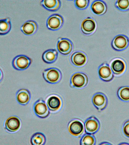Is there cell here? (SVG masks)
I'll return each instance as SVG.
<instances>
[{"instance_id": "obj_28", "label": "cell", "mask_w": 129, "mask_h": 145, "mask_svg": "<svg viewBox=\"0 0 129 145\" xmlns=\"http://www.w3.org/2000/svg\"><path fill=\"white\" fill-rule=\"evenodd\" d=\"M122 130L124 135L129 138V120L126 121L124 124Z\"/></svg>"}, {"instance_id": "obj_16", "label": "cell", "mask_w": 129, "mask_h": 145, "mask_svg": "<svg viewBox=\"0 0 129 145\" xmlns=\"http://www.w3.org/2000/svg\"><path fill=\"white\" fill-rule=\"evenodd\" d=\"M47 103L49 109L54 111L60 108L62 104V101L59 96L55 95H52L48 98Z\"/></svg>"}, {"instance_id": "obj_24", "label": "cell", "mask_w": 129, "mask_h": 145, "mask_svg": "<svg viewBox=\"0 0 129 145\" xmlns=\"http://www.w3.org/2000/svg\"><path fill=\"white\" fill-rule=\"evenodd\" d=\"M117 95L121 100L125 101H129V87L125 86L119 88L117 92Z\"/></svg>"}, {"instance_id": "obj_15", "label": "cell", "mask_w": 129, "mask_h": 145, "mask_svg": "<svg viewBox=\"0 0 129 145\" xmlns=\"http://www.w3.org/2000/svg\"><path fill=\"white\" fill-rule=\"evenodd\" d=\"M16 97L18 102L19 104L25 105L29 102L31 99V94L28 90L21 89L17 92Z\"/></svg>"}, {"instance_id": "obj_19", "label": "cell", "mask_w": 129, "mask_h": 145, "mask_svg": "<svg viewBox=\"0 0 129 145\" xmlns=\"http://www.w3.org/2000/svg\"><path fill=\"white\" fill-rule=\"evenodd\" d=\"M91 8L92 11L98 15L104 14L107 9L105 4L102 1L99 0L94 1L91 5Z\"/></svg>"}, {"instance_id": "obj_20", "label": "cell", "mask_w": 129, "mask_h": 145, "mask_svg": "<svg viewBox=\"0 0 129 145\" xmlns=\"http://www.w3.org/2000/svg\"><path fill=\"white\" fill-rule=\"evenodd\" d=\"M20 28L24 33L27 35H30L33 34L36 31L37 25L35 21L29 20L25 22Z\"/></svg>"}, {"instance_id": "obj_21", "label": "cell", "mask_w": 129, "mask_h": 145, "mask_svg": "<svg viewBox=\"0 0 129 145\" xmlns=\"http://www.w3.org/2000/svg\"><path fill=\"white\" fill-rule=\"evenodd\" d=\"M46 141V139L44 135L39 132L34 134L30 139V143L33 145H44Z\"/></svg>"}, {"instance_id": "obj_17", "label": "cell", "mask_w": 129, "mask_h": 145, "mask_svg": "<svg viewBox=\"0 0 129 145\" xmlns=\"http://www.w3.org/2000/svg\"><path fill=\"white\" fill-rule=\"evenodd\" d=\"M111 67L114 73L119 75L124 72L126 68L125 64L122 60L117 59L113 60L111 64Z\"/></svg>"}, {"instance_id": "obj_2", "label": "cell", "mask_w": 129, "mask_h": 145, "mask_svg": "<svg viewBox=\"0 0 129 145\" xmlns=\"http://www.w3.org/2000/svg\"><path fill=\"white\" fill-rule=\"evenodd\" d=\"M88 78L85 73L80 72L74 73L72 76L70 80L71 86L77 88L85 87L88 84Z\"/></svg>"}, {"instance_id": "obj_5", "label": "cell", "mask_w": 129, "mask_h": 145, "mask_svg": "<svg viewBox=\"0 0 129 145\" xmlns=\"http://www.w3.org/2000/svg\"><path fill=\"white\" fill-rule=\"evenodd\" d=\"M84 125L86 133L92 135L96 133L99 129L100 126L99 121L94 116L91 117L86 120Z\"/></svg>"}, {"instance_id": "obj_14", "label": "cell", "mask_w": 129, "mask_h": 145, "mask_svg": "<svg viewBox=\"0 0 129 145\" xmlns=\"http://www.w3.org/2000/svg\"><path fill=\"white\" fill-rule=\"evenodd\" d=\"M128 41L127 38L122 35H119L114 39L112 46L114 49L121 50L126 48L128 45Z\"/></svg>"}, {"instance_id": "obj_23", "label": "cell", "mask_w": 129, "mask_h": 145, "mask_svg": "<svg viewBox=\"0 0 129 145\" xmlns=\"http://www.w3.org/2000/svg\"><path fill=\"white\" fill-rule=\"evenodd\" d=\"M11 27L10 21L9 18L2 19L0 20V34L1 35L7 33Z\"/></svg>"}, {"instance_id": "obj_27", "label": "cell", "mask_w": 129, "mask_h": 145, "mask_svg": "<svg viewBox=\"0 0 129 145\" xmlns=\"http://www.w3.org/2000/svg\"><path fill=\"white\" fill-rule=\"evenodd\" d=\"M89 1L87 0H77L75 1L76 6L80 9H84L88 6Z\"/></svg>"}, {"instance_id": "obj_4", "label": "cell", "mask_w": 129, "mask_h": 145, "mask_svg": "<svg viewBox=\"0 0 129 145\" xmlns=\"http://www.w3.org/2000/svg\"><path fill=\"white\" fill-rule=\"evenodd\" d=\"M33 108L36 115L40 118H46L50 114L48 108L44 101L42 99H39L35 103Z\"/></svg>"}, {"instance_id": "obj_9", "label": "cell", "mask_w": 129, "mask_h": 145, "mask_svg": "<svg viewBox=\"0 0 129 145\" xmlns=\"http://www.w3.org/2000/svg\"><path fill=\"white\" fill-rule=\"evenodd\" d=\"M63 20L60 15L54 14L50 16L48 18L47 22V27L52 30L59 29L62 25Z\"/></svg>"}, {"instance_id": "obj_3", "label": "cell", "mask_w": 129, "mask_h": 145, "mask_svg": "<svg viewBox=\"0 0 129 145\" xmlns=\"http://www.w3.org/2000/svg\"><path fill=\"white\" fill-rule=\"evenodd\" d=\"M32 62L31 60L24 55H19L15 57L12 62L13 67L18 70H23L27 69Z\"/></svg>"}, {"instance_id": "obj_11", "label": "cell", "mask_w": 129, "mask_h": 145, "mask_svg": "<svg viewBox=\"0 0 129 145\" xmlns=\"http://www.w3.org/2000/svg\"><path fill=\"white\" fill-rule=\"evenodd\" d=\"M96 24L95 21L90 17L84 19L81 25L82 32L84 34H90L93 33L95 30Z\"/></svg>"}, {"instance_id": "obj_7", "label": "cell", "mask_w": 129, "mask_h": 145, "mask_svg": "<svg viewBox=\"0 0 129 145\" xmlns=\"http://www.w3.org/2000/svg\"><path fill=\"white\" fill-rule=\"evenodd\" d=\"M98 72L100 78L104 81H110L114 77L110 68L106 63H103L99 66Z\"/></svg>"}, {"instance_id": "obj_25", "label": "cell", "mask_w": 129, "mask_h": 145, "mask_svg": "<svg viewBox=\"0 0 129 145\" xmlns=\"http://www.w3.org/2000/svg\"><path fill=\"white\" fill-rule=\"evenodd\" d=\"M94 137L92 134L87 133L82 136L80 140V144L82 145H94L95 143Z\"/></svg>"}, {"instance_id": "obj_13", "label": "cell", "mask_w": 129, "mask_h": 145, "mask_svg": "<svg viewBox=\"0 0 129 145\" xmlns=\"http://www.w3.org/2000/svg\"><path fill=\"white\" fill-rule=\"evenodd\" d=\"M20 125L21 122L19 119L14 116H11L8 118L5 123V129L11 132L17 131L20 128Z\"/></svg>"}, {"instance_id": "obj_26", "label": "cell", "mask_w": 129, "mask_h": 145, "mask_svg": "<svg viewBox=\"0 0 129 145\" xmlns=\"http://www.w3.org/2000/svg\"><path fill=\"white\" fill-rule=\"evenodd\" d=\"M116 5L119 9L125 10L129 9V0L117 1Z\"/></svg>"}, {"instance_id": "obj_10", "label": "cell", "mask_w": 129, "mask_h": 145, "mask_svg": "<svg viewBox=\"0 0 129 145\" xmlns=\"http://www.w3.org/2000/svg\"><path fill=\"white\" fill-rule=\"evenodd\" d=\"M70 133L75 136L81 135L84 130V126L80 121L77 120H73L69 123L68 127Z\"/></svg>"}, {"instance_id": "obj_6", "label": "cell", "mask_w": 129, "mask_h": 145, "mask_svg": "<svg viewBox=\"0 0 129 145\" xmlns=\"http://www.w3.org/2000/svg\"><path fill=\"white\" fill-rule=\"evenodd\" d=\"M92 101L94 106L99 111L105 109L108 103L106 96L104 94L100 92L96 93L93 95Z\"/></svg>"}, {"instance_id": "obj_12", "label": "cell", "mask_w": 129, "mask_h": 145, "mask_svg": "<svg viewBox=\"0 0 129 145\" xmlns=\"http://www.w3.org/2000/svg\"><path fill=\"white\" fill-rule=\"evenodd\" d=\"M70 59L71 62L74 65L81 67L86 64L87 62V58L84 53L78 51L72 54L70 56Z\"/></svg>"}, {"instance_id": "obj_18", "label": "cell", "mask_w": 129, "mask_h": 145, "mask_svg": "<svg viewBox=\"0 0 129 145\" xmlns=\"http://www.w3.org/2000/svg\"><path fill=\"white\" fill-rule=\"evenodd\" d=\"M58 52L55 49H51L46 50L43 54L42 59L45 63L51 64L54 63L58 56Z\"/></svg>"}, {"instance_id": "obj_8", "label": "cell", "mask_w": 129, "mask_h": 145, "mask_svg": "<svg viewBox=\"0 0 129 145\" xmlns=\"http://www.w3.org/2000/svg\"><path fill=\"white\" fill-rule=\"evenodd\" d=\"M57 48L58 51L64 55L69 54L73 49V45L71 41L65 38L59 39L57 44Z\"/></svg>"}, {"instance_id": "obj_1", "label": "cell", "mask_w": 129, "mask_h": 145, "mask_svg": "<svg viewBox=\"0 0 129 145\" xmlns=\"http://www.w3.org/2000/svg\"><path fill=\"white\" fill-rule=\"evenodd\" d=\"M43 76L44 79L48 83L55 84L61 80L62 74L60 70L58 68L51 67L44 70Z\"/></svg>"}, {"instance_id": "obj_22", "label": "cell", "mask_w": 129, "mask_h": 145, "mask_svg": "<svg viewBox=\"0 0 129 145\" xmlns=\"http://www.w3.org/2000/svg\"><path fill=\"white\" fill-rule=\"evenodd\" d=\"M41 4L45 8L51 11H55L59 8L60 3L58 0H43Z\"/></svg>"}]
</instances>
